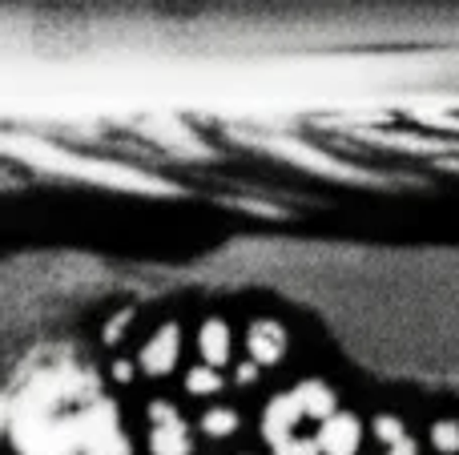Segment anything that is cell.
<instances>
[{
	"label": "cell",
	"mask_w": 459,
	"mask_h": 455,
	"mask_svg": "<svg viewBox=\"0 0 459 455\" xmlns=\"http://www.w3.org/2000/svg\"><path fill=\"white\" fill-rule=\"evenodd\" d=\"M4 432L16 455H129L117 403L73 355L40 359L16 379L4 403Z\"/></svg>",
	"instance_id": "6da1fadb"
},
{
	"label": "cell",
	"mask_w": 459,
	"mask_h": 455,
	"mask_svg": "<svg viewBox=\"0 0 459 455\" xmlns=\"http://www.w3.org/2000/svg\"><path fill=\"white\" fill-rule=\"evenodd\" d=\"M302 419H310V411L299 391H286V395H278V399H270L266 416H262V435H266L270 451L274 455H318V443L299 435Z\"/></svg>",
	"instance_id": "7a4b0ae2"
},
{
	"label": "cell",
	"mask_w": 459,
	"mask_h": 455,
	"mask_svg": "<svg viewBox=\"0 0 459 455\" xmlns=\"http://www.w3.org/2000/svg\"><path fill=\"white\" fill-rule=\"evenodd\" d=\"M150 451L153 455H190V427L174 403H150Z\"/></svg>",
	"instance_id": "3957f363"
},
{
	"label": "cell",
	"mask_w": 459,
	"mask_h": 455,
	"mask_svg": "<svg viewBox=\"0 0 459 455\" xmlns=\"http://www.w3.org/2000/svg\"><path fill=\"white\" fill-rule=\"evenodd\" d=\"M359 440H363V427H359V416H347V411H334L331 419H323L315 443L318 455H355Z\"/></svg>",
	"instance_id": "277c9868"
},
{
	"label": "cell",
	"mask_w": 459,
	"mask_h": 455,
	"mask_svg": "<svg viewBox=\"0 0 459 455\" xmlns=\"http://www.w3.org/2000/svg\"><path fill=\"white\" fill-rule=\"evenodd\" d=\"M178 355H182V331L174 322H166L161 331H153L150 343L142 347V371L145 375H169L178 367Z\"/></svg>",
	"instance_id": "5b68a950"
},
{
	"label": "cell",
	"mask_w": 459,
	"mask_h": 455,
	"mask_svg": "<svg viewBox=\"0 0 459 455\" xmlns=\"http://www.w3.org/2000/svg\"><path fill=\"white\" fill-rule=\"evenodd\" d=\"M246 351H250L254 367H274L286 351V331L274 319H258L250 327V335H246Z\"/></svg>",
	"instance_id": "8992f818"
},
{
	"label": "cell",
	"mask_w": 459,
	"mask_h": 455,
	"mask_svg": "<svg viewBox=\"0 0 459 455\" xmlns=\"http://www.w3.org/2000/svg\"><path fill=\"white\" fill-rule=\"evenodd\" d=\"M198 347H202V359H206L210 367L222 371L230 363V327L222 319H210L206 327H202V335H198Z\"/></svg>",
	"instance_id": "52a82bcc"
},
{
	"label": "cell",
	"mask_w": 459,
	"mask_h": 455,
	"mask_svg": "<svg viewBox=\"0 0 459 455\" xmlns=\"http://www.w3.org/2000/svg\"><path fill=\"white\" fill-rule=\"evenodd\" d=\"M218 387H222V371L210 367V363H202V367H194L190 375H186V391L198 395V399H206V395H214Z\"/></svg>",
	"instance_id": "ba28073f"
},
{
	"label": "cell",
	"mask_w": 459,
	"mask_h": 455,
	"mask_svg": "<svg viewBox=\"0 0 459 455\" xmlns=\"http://www.w3.org/2000/svg\"><path fill=\"white\" fill-rule=\"evenodd\" d=\"M202 432L214 435V440H222V435H234L238 432V411L234 408H214L202 416Z\"/></svg>",
	"instance_id": "9c48e42d"
},
{
	"label": "cell",
	"mask_w": 459,
	"mask_h": 455,
	"mask_svg": "<svg viewBox=\"0 0 459 455\" xmlns=\"http://www.w3.org/2000/svg\"><path fill=\"white\" fill-rule=\"evenodd\" d=\"M431 448L439 455H459V419H439L431 427Z\"/></svg>",
	"instance_id": "30bf717a"
},
{
	"label": "cell",
	"mask_w": 459,
	"mask_h": 455,
	"mask_svg": "<svg viewBox=\"0 0 459 455\" xmlns=\"http://www.w3.org/2000/svg\"><path fill=\"white\" fill-rule=\"evenodd\" d=\"M375 435H379V443H383V448H391V443L407 440V432H403V419H399V416H379V419H375Z\"/></svg>",
	"instance_id": "8fae6325"
},
{
	"label": "cell",
	"mask_w": 459,
	"mask_h": 455,
	"mask_svg": "<svg viewBox=\"0 0 459 455\" xmlns=\"http://www.w3.org/2000/svg\"><path fill=\"white\" fill-rule=\"evenodd\" d=\"M383 455H420V448H415L411 440H399V443H391V448L383 451Z\"/></svg>",
	"instance_id": "7c38bea8"
}]
</instances>
